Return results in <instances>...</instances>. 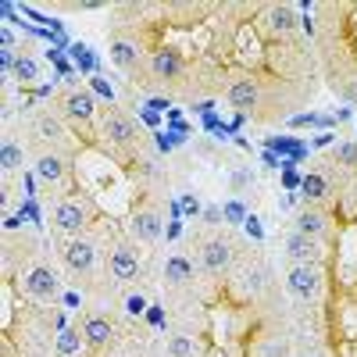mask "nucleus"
Listing matches in <instances>:
<instances>
[{"label":"nucleus","mask_w":357,"mask_h":357,"mask_svg":"<svg viewBox=\"0 0 357 357\" xmlns=\"http://www.w3.org/2000/svg\"><path fill=\"white\" fill-rule=\"evenodd\" d=\"M100 136L111 146H118V151H129V146H136V139H139V129L129 118V111H122L118 104H104V111H100Z\"/></svg>","instance_id":"nucleus-1"},{"label":"nucleus","mask_w":357,"mask_h":357,"mask_svg":"<svg viewBox=\"0 0 357 357\" xmlns=\"http://www.w3.org/2000/svg\"><path fill=\"white\" fill-rule=\"evenodd\" d=\"M61 114H65V122L89 129L93 126V114H97V100L89 97L86 89H72V93H65V100H61Z\"/></svg>","instance_id":"nucleus-2"},{"label":"nucleus","mask_w":357,"mask_h":357,"mask_svg":"<svg viewBox=\"0 0 357 357\" xmlns=\"http://www.w3.org/2000/svg\"><path fill=\"white\" fill-rule=\"evenodd\" d=\"M286 286H289L293 296H301V301H314L318 289H321L318 264H293L286 272Z\"/></svg>","instance_id":"nucleus-3"},{"label":"nucleus","mask_w":357,"mask_h":357,"mask_svg":"<svg viewBox=\"0 0 357 357\" xmlns=\"http://www.w3.org/2000/svg\"><path fill=\"white\" fill-rule=\"evenodd\" d=\"M229 264H232V247H229V240H222V236H211V240L200 243V268H204V272L222 275Z\"/></svg>","instance_id":"nucleus-4"},{"label":"nucleus","mask_w":357,"mask_h":357,"mask_svg":"<svg viewBox=\"0 0 357 357\" xmlns=\"http://www.w3.org/2000/svg\"><path fill=\"white\" fill-rule=\"evenodd\" d=\"M82 225H86V207H82L79 200L68 197V200H61V204L54 207V229H57V232H65L68 240L82 232Z\"/></svg>","instance_id":"nucleus-5"},{"label":"nucleus","mask_w":357,"mask_h":357,"mask_svg":"<svg viewBox=\"0 0 357 357\" xmlns=\"http://www.w3.org/2000/svg\"><path fill=\"white\" fill-rule=\"evenodd\" d=\"M151 72L161 82H178V79H183V72H186V61H183V54H178L175 47H161L151 57Z\"/></svg>","instance_id":"nucleus-6"},{"label":"nucleus","mask_w":357,"mask_h":357,"mask_svg":"<svg viewBox=\"0 0 357 357\" xmlns=\"http://www.w3.org/2000/svg\"><path fill=\"white\" fill-rule=\"evenodd\" d=\"M282 250H286L289 264H318V261H321L318 240H311V236H304V232H289Z\"/></svg>","instance_id":"nucleus-7"},{"label":"nucleus","mask_w":357,"mask_h":357,"mask_svg":"<svg viewBox=\"0 0 357 357\" xmlns=\"http://www.w3.org/2000/svg\"><path fill=\"white\" fill-rule=\"evenodd\" d=\"M93 261H97V250H93V243H89V240L72 236V240L65 243V264H68V272L86 275L89 268H93Z\"/></svg>","instance_id":"nucleus-8"},{"label":"nucleus","mask_w":357,"mask_h":357,"mask_svg":"<svg viewBox=\"0 0 357 357\" xmlns=\"http://www.w3.org/2000/svg\"><path fill=\"white\" fill-rule=\"evenodd\" d=\"M25 289L36 296V301H54L57 296V275L50 272L47 264H36L25 272Z\"/></svg>","instance_id":"nucleus-9"},{"label":"nucleus","mask_w":357,"mask_h":357,"mask_svg":"<svg viewBox=\"0 0 357 357\" xmlns=\"http://www.w3.org/2000/svg\"><path fill=\"white\" fill-rule=\"evenodd\" d=\"M107 50H111V61L118 65V72H126V75L139 72V47H136L132 40H126V36H114Z\"/></svg>","instance_id":"nucleus-10"},{"label":"nucleus","mask_w":357,"mask_h":357,"mask_svg":"<svg viewBox=\"0 0 357 357\" xmlns=\"http://www.w3.org/2000/svg\"><path fill=\"white\" fill-rule=\"evenodd\" d=\"M225 100H229L236 111H254V107H257V100H261V89H257V82H254V79H236V82L229 86Z\"/></svg>","instance_id":"nucleus-11"},{"label":"nucleus","mask_w":357,"mask_h":357,"mask_svg":"<svg viewBox=\"0 0 357 357\" xmlns=\"http://www.w3.org/2000/svg\"><path fill=\"white\" fill-rule=\"evenodd\" d=\"M107 268H111V275H114L118 282H129V279H136L139 264H136V254L129 250V243H118V247L111 250V261H107Z\"/></svg>","instance_id":"nucleus-12"},{"label":"nucleus","mask_w":357,"mask_h":357,"mask_svg":"<svg viewBox=\"0 0 357 357\" xmlns=\"http://www.w3.org/2000/svg\"><path fill=\"white\" fill-rule=\"evenodd\" d=\"M165 282L168 286H190L193 282V261L183 254H172L165 261Z\"/></svg>","instance_id":"nucleus-13"},{"label":"nucleus","mask_w":357,"mask_h":357,"mask_svg":"<svg viewBox=\"0 0 357 357\" xmlns=\"http://www.w3.org/2000/svg\"><path fill=\"white\" fill-rule=\"evenodd\" d=\"M82 340L93 347V350H100V347L111 340V321L100 318V314H89V318L82 321Z\"/></svg>","instance_id":"nucleus-14"},{"label":"nucleus","mask_w":357,"mask_h":357,"mask_svg":"<svg viewBox=\"0 0 357 357\" xmlns=\"http://www.w3.org/2000/svg\"><path fill=\"white\" fill-rule=\"evenodd\" d=\"M132 232L139 236L143 243H158V236H161V215L158 211H139L132 218Z\"/></svg>","instance_id":"nucleus-15"},{"label":"nucleus","mask_w":357,"mask_h":357,"mask_svg":"<svg viewBox=\"0 0 357 357\" xmlns=\"http://www.w3.org/2000/svg\"><path fill=\"white\" fill-rule=\"evenodd\" d=\"M36 136H40V139H47V143H68L65 126L57 122V118H54L50 111H40V114H36Z\"/></svg>","instance_id":"nucleus-16"},{"label":"nucleus","mask_w":357,"mask_h":357,"mask_svg":"<svg viewBox=\"0 0 357 357\" xmlns=\"http://www.w3.org/2000/svg\"><path fill=\"white\" fill-rule=\"evenodd\" d=\"M296 232L311 236V240H321V236L329 232V218H325L321 211H301L296 215Z\"/></svg>","instance_id":"nucleus-17"},{"label":"nucleus","mask_w":357,"mask_h":357,"mask_svg":"<svg viewBox=\"0 0 357 357\" xmlns=\"http://www.w3.org/2000/svg\"><path fill=\"white\" fill-rule=\"evenodd\" d=\"M36 175L43 178V183H61V175H65L61 154H40V161H36Z\"/></svg>","instance_id":"nucleus-18"},{"label":"nucleus","mask_w":357,"mask_h":357,"mask_svg":"<svg viewBox=\"0 0 357 357\" xmlns=\"http://www.w3.org/2000/svg\"><path fill=\"white\" fill-rule=\"evenodd\" d=\"M296 22H301V18H296V11L286 8V4H275L272 11H268V25H272L275 33H293Z\"/></svg>","instance_id":"nucleus-19"},{"label":"nucleus","mask_w":357,"mask_h":357,"mask_svg":"<svg viewBox=\"0 0 357 357\" xmlns=\"http://www.w3.org/2000/svg\"><path fill=\"white\" fill-rule=\"evenodd\" d=\"M79 347H82V329H68V325H61V329H57V354L75 357Z\"/></svg>","instance_id":"nucleus-20"},{"label":"nucleus","mask_w":357,"mask_h":357,"mask_svg":"<svg viewBox=\"0 0 357 357\" xmlns=\"http://www.w3.org/2000/svg\"><path fill=\"white\" fill-rule=\"evenodd\" d=\"M240 286H243L247 293H261V286H264L261 264H247V268H240Z\"/></svg>","instance_id":"nucleus-21"},{"label":"nucleus","mask_w":357,"mask_h":357,"mask_svg":"<svg viewBox=\"0 0 357 357\" xmlns=\"http://www.w3.org/2000/svg\"><path fill=\"white\" fill-rule=\"evenodd\" d=\"M301 190H304V197H307V200H325V197H329V190H333V186L325 183L321 175H307Z\"/></svg>","instance_id":"nucleus-22"},{"label":"nucleus","mask_w":357,"mask_h":357,"mask_svg":"<svg viewBox=\"0 0 357 357\" xmlns=\"http://www.w3.org/2000/svg\"><path fill=\"white\" fill-rule=\"evenodd\" d=\"M15 75H18L22 82H33V79L40 75V65H36V57H29V54H18V57H15Z\"/></svg>","instance_id":"nucleus-23"},{"label":"nucleus","mask_w":357,"mask_h":357,"mask_svg":"<svg viewBox=\"0 0 357 357\" xmlns=\"http://www.w3.org/2000/svg\"><path fill=\"white\" fill-rule=\"evenodd\" d=\"M193 340L190 336H183V333H178V336H172L168 340V357H193Z\"/></svg>","instance_id":"nucleus-24"},{"label":"nucleus","mask_w":357,"mask_h":357,"mask_svg":"<svg viewBox=\"0 0 357 357\" xmlns=\"http://www.w3.org/2000/svg\"><path fill=\"white\" fill-rule=\"evenodd\" d=\"M0 165H4V172L22 168V151H18L15 143H4V151H0Z\"/></svg>","instance_id":"nucleus-25"},{"label":"nucleus","mask_w":357,"mask_h":357,"mask_svg":"<svg viewBox=\"0 0 357 357\" xmlns=\"http://www.w3.org/2000/svg\"><path fill=\"white\" fill-rule=\"evenodd\" d=\"M250 183H254V172H250V168H236V172L229 175V190H232V193L247 190Z\"/></svg>","instance_id":"nucleus-26"},{"label":"nucleus","mask_w":357,"mask_h":357,"mask_svg":"<svg viewBox=\"0 0 357 357\" xmlns=\"http://www.w3.org/2000/svg\"><path fill=\"white\" fill-rule=\"evenodd\" d=\"M229 222H243L247 218V204H240V200H232V204H225V211H222Z\"/></svg>","instance_id":"nucleus-27"},{"label":"nucleus","mask_w":357,"mask_h":357,"mask_svg":"<svg viewBox=\"0 0 357 357\" xmlns=\"http://www.w3.org/2000/svg\"><path fill=\"white\" fill-rule=\"evenodd\" d=\"M340 165H347V168H354V165H357V146H354V143L340 146Z\"/></svg>","instance_id":"nucleus-28"},{"label":"nucleus","mask_w":357,"mask_h":357,"mask_svg":"<svg viewBox=\"0 0 357 357\" xmlns=\"http://www.w3.org/2000/svg\"><path fill=\"white\" fill-rule=\"evenodd\" d=\"M200 218H204L207 225H218L225 215H222V207H215V204H211V207H204V215H200Z\"/></svg>","instance_id":"nucleus-29"},{"label":"nucleus","mask_w":357,"mask_h":357,"mask_svg":"<svg viewBox=\"0 0 357 357\" xmlns=\"http://www.w3.org/2000/svg\"><path fill=\"white\" fill-rule=\"evenodd\" d=\"M301 357H325V354H318V350H311V354H301Z\"/></svg>","instance_id":"nucleus-30"}]
</instances>
